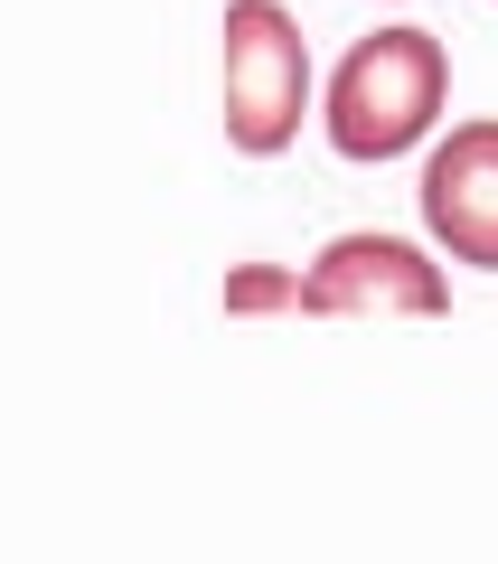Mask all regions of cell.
<instances>
[{
    "mask_svg": "<svg viewBox=\"0 0 498 564\" xmlns=\"http://www.w3.org/2000/svg\"><path fill=\"white\" fill-rule=\"evenodd\" d=\"M414 207H423V236H433L452 263L498 273V113L452 122V132L423 151Z\"/></svg>",
    "mask_w": 498,
    "mask_h": 564,
    "instance_id": "obj_4",
    "label": "cell"
},
{
    "mask_svg": "<svg viewBox=\"0 0 498 564\" xmlns=\"http://www.w3.org/2000/svg\"><path fill=\"white\" fill-rule=\"evenodd\" d=\"M442 104H452V47H442V29L396 20V29L348 39V57L329 66L320 132H329L339 161H404V151L433 141Z\"/></svg>",
    "mask_w": 498,
    "mask_h": 564,
    "instance_id": "obj_1",
    "label": "cell"
},
{
    "mask_svg": "<svg viewBox=\"0 0 498 564\" xmlns=\"http://www.w3.org/2000/svg\"><path fill=\"white\" fill-rule=\"evenodd\" d=\"M320 104L311 39L282 0H226L217 20V113L245 161H273L301 141V113Z\"/></svg>",
    "mask_w": 498,
    "mask_h": 564,
    "instance_id": "obj_2",
    "label": "cell"
},
{
    "mask_svg": "<svg viewBox=\"0 0 498 564\" xmlns=\"http://www.w3.org/2000/svg\"><path fill=\"white\" fill-rule=\"evenodd\" d=\"M217 302H226V321H263V311H301V273H292V263H236Z\"/></svg>",
    "mask_w": 498,
    "mask_h": 564,
    "instance_id": "obj_5",
    "label": "cell"
},
{
    "mask_svg": "<svg viewBox=\"0 0 498 564\" xmlns=\"http://www.w3.org/2000/svg\"><path fill=\"white\" fill-rule=\"evenodd\" d=\"M301 311H311V321H367V311H386V321H433V311H452V273H442L433 245H414V236L348 226V236H329L311 254Z\"/></svg>",
    "mask_w": 498,
    "mask_h": 564,
    "instance_id": "obj_3",
    "label": "cell"
}]
</instances>
